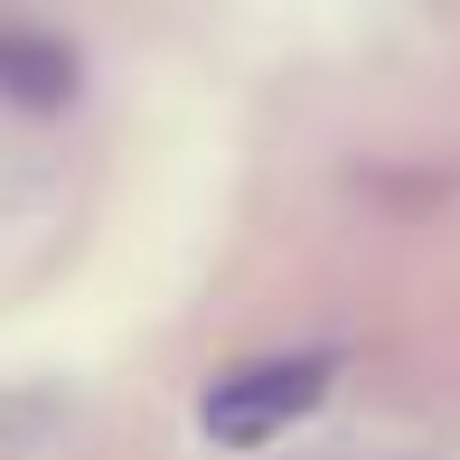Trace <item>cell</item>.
Masks as SVG:
<instances>
[{
	"instance_id": "obj_2",
	"label": "cell",
	"mask_w": 460,
	"mask_h": 460,
	"mask_svg": "<svg viewBox=\"0 0 460 460\" xmlns=\"http://www.w3.org/2000/svg\"><path fill=\"white\" fill-rule=\"evenodd\" d=\"M75 85V66L57 48H0V94H19V103H66Z\"/></svg>"
},
{
	"instance_id": "obj_1",
	"label": "cell",
	"mask_w": 460,
	"mask_h": 460,
	"mask_svg": "<svg viewBox=\"0 0 460 460\" xmlns=\"http://www.w3.org/2000/svg\"><path fill=\"white\" fill-rule=\"evenodd\" d=\"M329 376H339V358H320V348H301V358H263V367H235L207 385L198 423L217 451H263L273 432H291L310 404L329 394Z\"/></svg>"
}]
</instances>
